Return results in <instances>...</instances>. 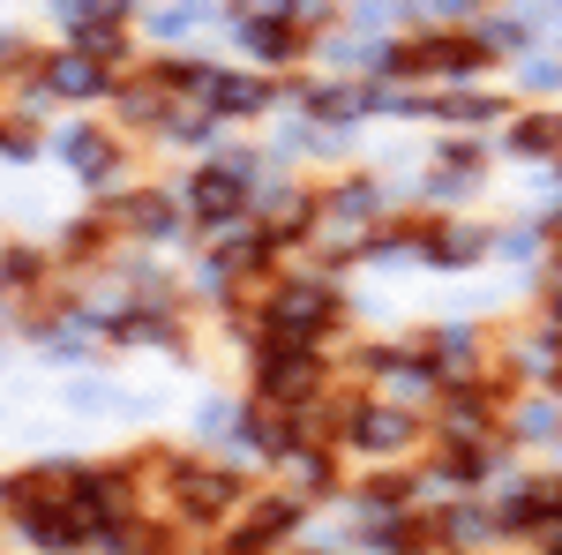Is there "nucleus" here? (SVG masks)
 <instances>
[{"instance_id": "nucleus-3", "label": "nucleus", "mask_w": 562, "mask_h": 555, "mask_svg": "<svg viewBox=\"0 0 562 555\" xmlns=\"http://www.w3.org/2000/svg\"><path fill=\"white\" fill-rule=\"evenodd\" d=\"M307 390H315V368L307 360H293V353L270 360V398H307Z\"/></svg>"}, {"instance_id": "nucleus-6", "label": "nucleus", "mask_w": 562, "mask_h": 555, "mask_svg": "<svg viewBox=\"0 0 562 555\" xmlns=\"http://www.w3.org/2000/svg\"><path fill=\"white\" fill-rule=\"evenodd\" d=\"M375 435V451H390L397 435H405V421H390V413H360V443Z\"/></svg>"}, {"instance_id": "nucleus-1", "label": "nucleus", "mask_w": 562, "mask_h": 555, "mask_svg": "<svg viewBox=\"0 0 562 555\" xmlns=\"http://www.w3.org/2000/svg\"><path fill=\"white\" fill-rule=\"evenodd\" d=\"M323 315H330V293H285L278 308H270V323H278V338L307 345L315 331H323Z\"/></svg>"}, {"instance_id": "nucleus-5", "label": "nucleus", "mask_w": 562, "mask_h": 555, "mask_svg": "<svg viewBox=\"0 0 562 555\" xmlns=\"http://www.w3.org/2000/svg\"><path fill=\"white\" fill-rule=\"evenodd\" d=\"M240 38L256 45V53H270V60H278V53L293 45V38H285V31H278V23H240Z\"/></svg>"}, {"instance_id": "nucleus-2", "label": "nucleus", "mask_w": 562, "mask_h": 555, "mask_svg": "<svg viewBox=\"0 0 562 555\" xmlns=\"http://www.w3.org/2000/svg\"><path fill=\"white\" fill-rule=\"evenodd\" d=\"M233 196H240L233 173H203V180H195V211H203V218H225V211H233Z\"/></svg>"}, {"instance_id": "nucleus-8", "label": "nucleus", "mask_w": 562, "mask_h": 555, "mask_svg": "<svg viewBox=\"0 0 562 555\" xmlns=\"http://www.w3.org/2000/svg\"><path fill=\"white\" fill-rule=\"evenodd\" d=\"M256 98H262L256 84H225V90H217V106H233V113H240V106H256Z\"/></svg>"}, {"instance_id": "nucleus-4", "label": "nucleus", "mask_w": 562, "mask_h": 555, "mask_svg": "<svg viewBox=\"0 0 562 555\" xmlns=\"http://www.w3.org/2000/svg\"><path fill=\"white\" fill-rule=\"evenodd\" d=\"M53 90H68V98H90V90H98V68H90V60H60V68H53Z\"/></svg>"}, {"instance_id": "nucleus-7", "label": "nucleus", "mask_w": 562, "mask_h": 555, "mask_svg": "<svg viewBox=\"0 0 562 555\" xmlns=\"http://www.w3.org/2000/svg\"><path fill=\"white\" fill-rule=\"evenodd\" d=\"M68 158L83 173H105V151H98V135H68Z\"/></svg>"}]
</instances>
